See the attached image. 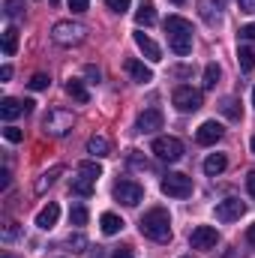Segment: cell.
Wrapping results in <instances>:
<instances>
[{
	"mask_svg": "<svg viewBox=\"0 0 255 258\" xmlns=\"http://www.w3.org/2000/svg\"><path fill=\"white\" fill-rule=\"evenodd\" d=\"M225 165H228L225 153H210V156L204 159V174L216 177V174H222V171H225Z\"/></svg>",
	"mask_w": 255,
	"mask_h": 258,
	"instance_id": "cell-23",
	"label": "cell"
},
{
	"mask_svg": "<svg viewBox=\"0 0 255 258\" xmlns=\"http://www.w3.org/2000/svg\"><path fill=\"white\" fill-rule=\"evenodd\" d=\"M222 132H225V129H222V123H216V120H204L201 126L195 129V141L207 147V144H216V141L222 138Z\"/></svg>",
	"mask_w": 255,
	"mask_h": 258,
	"instance_id": "cell-13",
	"label": "cell"
},
{
	"mask_svg": "<svg viewBox=\"0 0 255 258\" xmlns=\"http://www.w3.org/2000/svg\"><path fill=\"white\" fill-rule=\"evenodd\" d=\"M57 219H60V207L51 201V204H45V207L36 213V228L48 231V228H54V225H57Z\"/></svg>",
	"mask_w": 255,
	"mask_h": 258,
	"instance_id": "cell-15",
	"label": "cell"
},
{
	"mask_svg": "<svg viewBox=\"0 0 255 258\" xmlns=\"http://www.w3.org/2000/svg\"><path fill=\"white\" fill-rule=\"evenodd\" d=\"M246 189H249V195L255 198V171H249V174H246Z\"/></svg>",
	"mask_w": 255,
	"mask_h": 258,
	"instance_id": "cell-41",
	"label": "cell"
},
{
	"mask_svg": "<svg viewBox=\"0 0 255 258\" xmlns=\"http://www.w3.org/2000/svg\"><path fill=\"white\" fill-rule=\"evenodd\" d=\"M135 21H138V27H150V24L156 21V9H153V0H141V3H138Z\"/></svg>",
	"mask_w": 255,
	"mask_h": 258,
	"instance_id": "cell-18",
	"label": "cell"
},
{
	"mask_svg": "<svg viewBox=\"0 0 255 258\" xmlns=\"http://www.w3.org/2000/svg\"><path fill=\"white\" fill-rule=\"evenodd\" d=\"M87 6H90V0H69L72 12H87Z\"/></svg>",
	"mask_w": 255,
	"mask_h": 258,
	"instance_id": "cell-38",
	"label": "cell"
},
{
	"mask_svg": "<svg viewBox=\"0 0 255 258\" xmlns=\"http://www.w3.org/2000/svg\"><path fill=\"white\" fill-rule=\"evenodd\" d=\"M219 75H222V69L216 63H207V69H204V87L207 90H213L216 87V81H219Z\"/></svg>",
	"mask_w": 255,
	"mask_h": 258,
	"instance_id": "cell-29",
	"label": "cell"
},
{
	"mask_svg": "<svg viewBox=\"0 0 255 258\" xmlns=\"http://www.w3.org/2000/svg\"><path fill=\"white\" fill-rule=\"evenodd\" d=\"M60 174H63V165H51L48 171H42V174H39V180H36V186H33V189H36V195L45 192V189H48V186L60 177Z\"/></svg>",
	"mask_w": 255,
	"mask_h": 258,
	"instance_id": "cell-20",
	"label": "cell"
},
{
	"mask_svg": "<svg viewBox=\"0 0 255 258\" xmlns=\"http://www.w3.org/2000/svg\"><path fill=\"white\" fill-rule=\"evenodd\" d=\"M87 153H90L93 159H102V156L111 153V141H108L105 135H90V141H87Z\"/></svg>",
	"mask_w": 255,
	"mask_h": 258,
	"instance_id": "cell-17",
	"label": "cell"
},
{
	"mask_svg": "<svg viewBox=\"0 0 255 258\" xmlns=\"http://www.w3.org/2000/svg\"><path fill=\"white\" fill-rule=\"evenodd\" d=\"M129 3H132V0H105V6H108L111 12H117V15H123V12H126Z\"/></svg>",
	"mask_w": 255,
	"mask_h": 258,
	"instance_id": "cell-34",
	"label": "cell"
},
{
	"mask_svg": "<svg viewBox=\"0 0 255 258\" xmlns=\"http://www.w3.org/2000/svg\"><path fill=\"white\" fill-rule=\"evenodd\" d=\"M252 105H255V87H252Z\"/></svg>",
	"mask_w": 255,
	"mask_h": 258,
	"instance_id": "cell-50",
	"label": "cell"
},
{
	"mask_svg": "<svg viewBox=\"0 0 255 258\" xmlns=\"http://www.w3.org/2000/svg\"><path fill=\"white\" fill-rule=\"evenodd\" d=\"M0 258H15V255H9V252H3V255H0Z\"/></svg>",
	"mask_w": 255,
	"mask_h": 258,
	"instance_id": "cell-49",
	"label": "cell"
},
{
	"mask_svg": "<svg viewBox=\"0 0 255 258\" xmlns=\"http://www.w3.org/2000/svg\"><path fill=\"white\" fill-rule=\"evenodd\" d=\"M150 150H153L156 159H162V162H177V159L183 156V141L174 138V135H159V138H153Z\"/></svg>",
	"mask_w": 255,
	"mask_h": 258,
	"instance_id": "cell-5",
	"label": "cell"
},
{
	"mask_svg": "<svg viewBox=\"0 0 255 258\" xmlns=\"http://www.w3.org/2000/svg\"><path fill=\"white\" fill-rule=\"evenodd\" d=\"M243 213H246V204L240 198H225V201L216 204V219L219 222H237Z\"/></svg>",
	"mask_w": 255,
	"mask_h": 258,
	"instance_id": "cell-11",
	"label": "cell"
},
{
	"mask_svg": "<svg viewBox=\"0 0 255 258\" xmlns=\"http://www.w3.org/2000/svg\"><path fill=\"white\" fill-rule=\"evenodd\" d=\"M129 75H132V81H138V84H147V81H153V72H150V66H144L141 60H135V57H129L126 63H123Z\"/></svg>",
	"mask_w": 255,
	"mask_h": 258,
	"instance_id": "cell-16",
	"label": "cell"
},
{
	"mask_svg": "<svg viewBox=\"0 0 255 258\" xmlns=\"http://www.w3.org/2000/svg\"><path fill=\"white\" fill-rule=\"evenodd\" d=\"M66 93H69L75 102H81V105H87V102H90V93H87L84 81H78V78H69V81H66Z\"/></svg>",
	"mask_w": 255,
	"mask_h": 258,
	"instance_id": "cell-21",
	"label": "cell"
},
{
	"mask_svg": "<svg viewBox=\"0 0 255 258\" xmlns=\"http://www.w3.org/2000/svg\"><path fill=\"white\" fill-rule=\"evenodd\" d=\"M99 225H102V234H117L120 228H123V219L117 216V213H102V219H99Z\"/></svg>",
	"mask_w": 255,
	"mask_h": 258,
	"instance_id": "cell-24",
	"label": "cell"
},
{
	"mask_svg": "<svg viewBox=\"0 0 255 258\" xmlns=\"http://www.w3.org/2000/svg\"><path fill=\"white\" fill-rule=\"evenodd\" d=\"M171 72H174V75H189V66H174Z\"/></svg>",
	"mask_w": 255,
	"mask_h": 258,
	"instance_id": "cell-46",
	"label": "cell"
},
{
	"mask_svg": "<svg viewBox=\"0 0 255 258\" xmlns=\"http://www.w3.org/2000/svg\"><path fill=\"white\" fill-rule=\"evenodd\" d=\"M183 258H192V255H183Z\"/></svg>",
	"mask_w": 255,
	"mask_h": 258,
	"instance_id": "cell-51",
	"label": "cell"
},
{
	"mask_svg": "<svg viewBox=\"0 0 255 258\" xmlns=\"http://www.w3.org/2000/svg\"><path fill=\"white\" fill-rule=\"evenodd\" d=\"M171 3H174V6H180V3H186V0H171Z\"/></svg>",
	"mask_w": 255,
	"mask_h": 258,
	"instance_id": "cell-48",
	"label": "cell"
},
{
	"mask_svg": "<svg viewBox=\"0 0 255 258\" xmlns=\"http://www.w3.org/2000/svg\"><path fill=\"white\" fill-rule=\"evenodd\" d=\"M171 102H174L177 111H198V108L204 105V93L195 90V87H189V84H183V87H177V90L171 93Z\"/></svg>",
	"mask_w": 255,
	"mask_h": 258,
	"instance_id": "cell-7",
	"label": "cell"
},
{
	"mask_svg": "<svg viewBox=\"0 0 255 258\" xmlns=\"http://www.w3.org/2000/svg\"><path fill=\"white\" fill-rule=\"evenodd\" d=\"M27 84H30V90H48V84H51V78H48L45 72H36V75H33L30 81H27Z\"/></svg>",
	"mask_w": 255,
	"mask_h": 258,
	"instance_id": "cell-31",
	"label": "cell"
},
{
	"mask_svg": "<svg viewBox=\"0 0 255 258\" xmlns=\"http://www.w3.org/2000/svg\"><path fill=\"white\" fill-rule=\"evenodd\" d=\"M78 174H84V177H90V180H99V177H102V165H99L96 159L81 162V165H78Z\"/></svg>",
	"mask_w": 255,
	"mask_h": 258,
	"instance_id": "cell-27",
	"label": "cell"
},
{
	"mask_svg": "<svg viewBox=\"0 0 255 258\" xmlns=\"http://www.w3.org/2000/svg\"><path fill=\"white\" fill-rule=\"evenodd\" d=\"M72 123H75L72 111H66V108H51V111L42 117V132L51 135V138H63V135H69Z\"/></svg>",
	"mask_w": 255,
	"mask_h": 258,
	"instance_id": "cell-4",
	"label": "cell"
},
{
	"mask_svg": "<svg viewBox=\"0 0 255 258\" xmlns=\"http://www.w3.org/2000/svg\"><path fill=\"white\" fill-rule=\"evenodd\" d=\"M165 33H168V45L177 57H186L192 51V21L183 15H168L165 18Z\"/></svg>",
	"mask_w": 255,
	"mask_h": 258,
	"instance_id": "cell-2",
	"label": "cell"
},
{
	"mask_svg": "<svg viewBox=\"0 0 255 258\" xmlns=\"http://www.w3.org/2000/svg\"><path fill=\"white\" fill-rule=\"evenodd\" d=\"M114 198H117L120 204H126V207H135V204L144 198V186L135 183V180H117V183H114Z\"/></svg>",
	"mask_w": 255,
	"mask_h": 258,
	"instance_id": "cell-8",
	"label": "cell"
},
{
	"mask_svg": "<svg viewBox=\"0 0 255 258\" xmlns=\"http://www.w3.org/2000/svg\"><path fill=\"white\" fill-rule=\"evenodd\" d=\"M216 243H219V231H216L213 225H198V228H192V234H189L192 249H216Z\"/></svg>",
	"mask_w": 255,
	"mask_h": 258,
	"instance_id": "cell-9",
	"label": "cell"
},
{
	"mask_svg": "<svg viewBox=\"0 0 255 258\" xmlns=\"http://www.w3.org/2000/svg\"><path fill=\"white\" fill-rule=\"evenodd\" d=\"M69 222H72V225H78V228H81V225H87V207H81V204H78V207H72V210H69Z\"/></svg>",
	"mask_w": 255,
	"mask_h": 258,
	"instance_id": "cell-30",
	"label": "cell"
},
{
	"mask_svg": "<svg viewBox=\"0 0 255 258\" xmlns=\"http://www.w3.org/2000/svg\"><path fill=\"white\" fill-rule=\"evenodd\" d=\"M9 78H12V66H3L0 69V81H9Z\"/></svg>",
	"mask_w": 255,
	"mask_h": 258,
	"instance_id": "cell-44",
	"label": "cell"
},
{
	"mask_svg": "<svg viewBox=\"0 0 255 258\" xmlns=\"http://www.w3.org/2000/svg\"><path fill=\"white\" fill-rule=\"evenodd\" d=\"M18 51V27H6L3 30V54L12 57Z\"/></svg>",
	"mask_w": 255,
	"mask_h": 258,
	"instance_id": "cell-25",
	"label": "cell"
},
{
	"mask_svg": "<svg viewBox=\"0 0 255 258\" xmlns=\"http://www.w3.org/2000/svg\"><path fill=\"white\" fill-rule=\"evenodd\" d=\"M138 228H141V234H144L147 240H153V243H168V240H171V216H168L165 207L147 210V213L141 216Z\"/></svg>",
	"mask_w": 255,
	"mask_h": 258,
	"instance_id": "cell-1",
	"label": "cell"
},
{
	"mask_svg": "<svg viewBox=\"0 0 255 258\" xmlns=\"http://www.w3.org/2000/svg\"><path fill=\"white\" fill-rule=\"evenodd\" d=\"M162 123H165V117L159 108H144L135 120V129L138 132H156V129H162Z\"/></svg>",
	"mask_w": 255,
	"mask_h": 258,
	"instance_id": "cell-12",
	"label": "cell"
},
{
	"mask_svg": "<svg viewBox=\"0 0 255 258\" xmlns=\"http://www.w3.org/2000/svg\"><path fill=\"white\" fill-rule=\"evenodd\" d=\"M240 39H255V24H246V27H240Z\"/></svg>",
	"mask_w": 255,
	"mask_h": 258,
	"instance_id": "cell-40",
	"label": "cell"
},
{
	"mask_svg": "<svg viewBox=\"0 0 255 258\" xmlns=\"http://www.w3.org/2000/svg\"><path fill=\"white\" fill-rule=\"evenodd\" d=\"M246 240H249V246H255V222L246 228Z\"/></svg>",
	"mask_w": 255,
	"mask_h": 258,
	"instance_id": "cell-45",
	"label": "cell"
},
{
	"mask_svg": "<svg viewBox=\"0 0 255 258\" xmlns=\"http://www.w3.org/2000/svg\"><path fill=\"white\" fill-rule=\"evenodd\" d=\"M135 45L144 51V57H147V60H153V63H156V60H162V48H159V45H156L144 30H138V33H135Z\"/></svg>",
	"mask_w": 255,
	"mask_h": 258,
	"instance_id": "cell-14",
	"label": "cell"
},
{
	"mask_svg": "<svg viewBox=\"0 0 255 258\" xmlns=\"http://www.w3.org/2000/svg\"><path fill=\"white\" fill-rule=\"evenodd\" d=\"M33 111V102L30 99H12V96H6L3 102H0V117L6 120V123H12L15 117H21V114H30Z\"/></svg>",
	"mask_w": 255,
	"mask_h": 258,
	"instance_id": "cell-10",
	"label": "cell"
},
{
	"mask_svg": "<svg viewBox=\"0 0 255 258\" xmlns=\"http://www.w3.org/2000/svg\"><path fill=\"white\" fill-rule=\"evenodd\" d=\"M159 186H162V192L168 198H189L192 195V180L186 174H180V171H168Z\"/></svg>",
	"mask_w": 255,
	"mask_h": 258,
	"instance_id": "cell-6",
	"label": "cell"
},
{
	"mask_svg": "<svg viewBox=\"0 0 255 258\" xmlns=\"http://www.w3.org/2000/svg\"><path fill=\"white\" fill-rule=\"evenodd\" d=\"M6 186H9V168L0 171V189H6Z\"/></svg>",
	"mask_w": 255,
	"mask_h": 258,
	"instance_id": "cell-42",
	"label": "cell"
},
{
	"mask_svg": "<svg viewBox=\"0 0 255 258\" xmlns=\"http://www.w3.org/2000/svg\"><path fill=\"white\" fill-rule=\"evenodd\" d=\"M249 147H252V153H255V135H252V141H249Z\"/></svg>",
	"mask_w": 255,
	"mask_h": 258,
	"instance_id": "cell-47",
	"label": "cell"
},
{
	"mask_svg": "<svg viewBox=\"0 0 255 258\" xmlns=\"http://www.w3.org/2000/svg\"><path fill=\"white\" fill-rule=\"evenodd\" d=\"M243 6V12H255V0H237Z\"/></svg>",
	"mask_w": 255,
	"mask_h": 258,
	"instance_id": "cell-43",
	"label": "cell"
},
{
	"mask_svg": "<svg viewBox=\"0 0 255 258\" xmlns=\"http://www.w3.org/2000/svg\"><path fill=\"white\" fill-rule=\"evenodd\" d=\"M24 6H27V0H3V15L6 18H18L24 12Z\"/></svg>",
	"mask_w": 255,
	"mask_h": 258,
	"instance_id": "cell-28",
	"label": "cell"
},
{
	"mask_svg": "<svg viewBox=\"0 0 255 258\" xmlns=\"http://www.w3.org/2000/svg\"><path fill=\"white\" fill-rule=\"evenodd\" d=\"M219 111H222L228 120H243V108H240V99H234V96H225V99L219 102Z\"/></svg>",
	"mask_w": 255,
	"mask_h": 258,
	"instance_id": "cell-22",
	"label": "cell"
},
{
	"mask_svg": "<svg viewBox=\"0 0 255 258\" xmlns=\"http://www.w3.org/2000/svg\"><path fill=\"white\" fill-rule=\"evenodd\" d=\"M111 258H132V246H117Z\"/></svg>",
	"mask_w": 255,
	"mask_h": 258,
	"instance_id": "cell-39",
	"label": "cell"
},
{
	"mask_svg": "<svg viewBox=\"0 0 255 258\" xmlns=\"http://www.w3.org/2000/svg\"><path fill=\"white\" fill-rule=\"evenodd\" d=\"M18 237V222H6L3 228V240H15Z\"/></svg>",
	"mask_w": 255,
	"mask_h": 258,
	"instance_id": "cell-35",
	"label": "cell"
},
{
	"mask_svg": "<svg viewBox=\"0 0 255 258\" xmlns=\"http://www.w3.org/2000/svg\"><path fill=\"white\" fill-rule=\"evenodd\" d=\"M3 138H6L9 144H18V141L24 138V132H21V129H18V126H12V123H9V126L3 129Z\"/></svg>",
	"mask_w": 255,
	"mask_h": 258,
	"instance_id": "cell-33",
	"label": "cell"
},
{
	"mask_svg": "<svg viewBox=\"0 0 255 258\" xmlns=\"http://www.w3.org/2000/svg\"><path fill=\"white\" fill-rule=\"evenodd\" d=\"M237 63L243 72H252L255 69V45H240V51H237Z\"/></svg>",
	"mask_w": 255,
	"mask_h": 258,
	"instance_id": "cell-26",
	"label": "cell"
},
{
	"mask_svg": "<svg viewBox=\"0 0 255 258\" xmlns=\"http://www.w3.org/2000/svg\"><path fill=\"white\" fill-rule=\"evenodd\" d=\"M69 189L72 195H81V198H90L93 189H96V180H90V177H84V174H78V177H72V183H69Z\"/></svg>",
	"mask_w": 255,
	"mask_h": 258,
	"instance_id": "cell-19",
	"label": "cell"
},
{
	"mask_svg": "<svg viewBox=\"0 0 255 258\" xmlns=\"http://www.w3.org/2000/svg\"><path fill=\"white\" fill-rule=\"evenodd\" d=\"M51 39H54L57 45H63V48L81 45V42L87 39V27H84L81 21H72V18H66V21H57V24L51 27Z\"/></svg>",
	"mask_w": 255,
	"mask_h": 258,
	"instance_id": "cell-3",
	"label": "cell"
},
{
	"mask_svg": "<svg viewBox=\"0 0 255 258\" xmlns=\"http://www.w3.org/2000/svg\"><path fill=\"white\" fill-rule=\"evenodd\" d=\"M66 243H69L72 252H84V249H87V237H84V234H69Z\"/></svg>",
	"mask_w": 255,
	"mask_h": 258,
	"instance_id": "cell-32",
	"label": "cell"
},
{
	"mask_svg": "<svg viewBox=\"0 0 255 258\" xmlns=\"http://www.w3.org/2000/svg\"><path fill=\"white\" fill-rule=\"evenodd\" d=\"M84 75L90 78V84H99V78H102V72L96 66H84Z\"/></svg>",
	"mask_w": 255,
	"mask_h": 258,
	"instance_id": "cell-36",
	"label": "cell"
},
{
	"mask_svg": "<svg viewBox=\"0 0 255 258\" xmlns=\"http://www.w3.org/2000/svg\"><path fill=\"white\" fill-rule=\"evenodd\" d=\"M126 159L132 162V165H138V168H147V159H144V156H138V150H129Z\"/></svg>",
	"mask_w": 255,
	"mask_h": 258,
	"instance_id": "cell-37",
	"label": "cell"
}]
</instances>
